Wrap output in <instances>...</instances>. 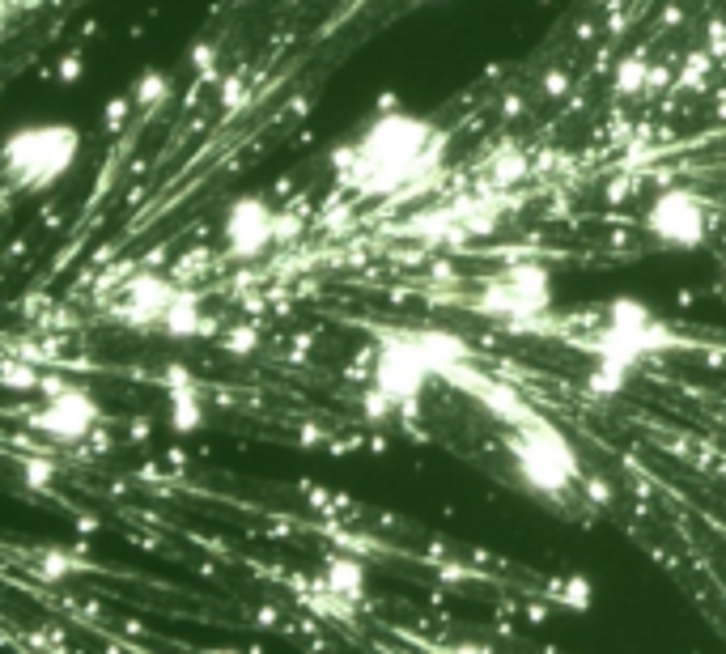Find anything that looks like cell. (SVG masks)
<instances>
[{
  "label": "cell",
  "mask_w": 726,
  "mask_h": 654,
  "mask_svg": "<svg viewBox=\"0 0 726 654\" xmlns=\"http://www.w3.org/2000/svg\"><path fill=\"white\" fill-rule=\"evenodd\" d=\"M85 154V132L73 119H31L0 136V183L22 195L60 188Z\"/></svg>",
  "instance_id": "obj_1"
},
{
  "label": "cell",
  "mask_w": 726,
  "mask_h": 654,
  "mask_svg": "<svg viewBox=\"0 0 726 654\" xmlns=\"http://www.w3.org/2000/svg\"><path fill=\"white\" fill-rule=\"evenodd\" d=\"M38 391H43V404L26 417L35 433H43L56 447H81L94 438L103 408H98L90 387L73 383V379H43Z\"/></svg>",
  "instance_id": "obj_2"
},
{
  "label": "cell",
  "mask_w": 726,
  "mask_h": 654,
  "mask_svg": "<svg viewBox=\"0 0 726 654\" xmlns=\"http://www.w3.org/2000/svg\"><path fill=\"white\" fill-rule=\"evenodd\" d=\"M179 294H183V285L170 281L166 272L141 269L119 285V294H115V302H111V314L123 328H132V332H157L162 319H166V310L175 307Z\"/></svg>",
  "instance_id": "obj_3"
},
{
  "label": "cell",
  "mask_w": 726,
  "mask_h": 654,
  "mask_svg": "<svg viewBox=\"0 0 726 654\" xmlns=\"http://www.w3.org/2000/svg\"><path fill=\"white\" fill-rule=\"evenodd\" d=\"M366 561H357V557H328L323 561V570H319V591L328 595V599H341V604H357L361 595H366Z\"/></svg>",
  "instance_id": "obj_4"
},
{
  "label": "cell",
  "mask_w": 726,
  "mask_h": 654,
  "mask_svg": "<svg viewBox=\"0 0 726 654\" xmlns=\"http://www.w3.org/2000/svg\"><path fill=\"white\" fill-rule=\"evenodd\" d=\"M76 570H85L76 557H69V552H56V548H47L43 552V561H38V574L47 578V582H64V578H73Z\"/></svg>",
  "instance_id": "obj_5"
},
{
  "label": "cell",
  "mask_w": 726,
  "mask_h": 654,
  "mask_svg": "<svg viewBox=\"0 0 726 654\" xmlns=\"http://www.w3.org/2000/svg\"><path fill=\"white\" fill-rule=\"evenodd\" d=\"M0 383L13 387V391H38V383H43V374H35L26 361H9L4 370H0Z\"/></svg>",
  "instance_id": "obj_6"
},
{
  "label": "cell",
  "mask_w": 726,
  "mask_h": 654,
  "mask_svg": "<svg viewBox=\"0 0 726 654\" xmlns=\"http://www.w3.org/2000/svg\"><path fill=\"white\" fill-rule=\"evenodd\" d=\"M442 654H489L485 646H476V642H455V646H447Z\"/></svg>",
  "instance_id": "obj_7"
},
{
  "label": "cell",
  "mask_w": 726,
  "mask_h": 654,
  "mask_svg": "<svg viewBox=\"0 0 726 654\" xmlns=\"http://www.w3.org/2000/svg\"><path fill=\"white\" fill-rule=\"evenodd\" d=\"M209 654H238V651H209Z\"/></svg>",
  "instance_id": "obj_8"
}]
</instances>
